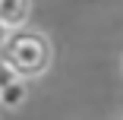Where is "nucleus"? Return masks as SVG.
I'll list each match as a JSON object with an SVG mask.
<instances>
[{
  "label": "nucleus",
  "instance_id": "obj_1",
  "mask_svg": "<svg viewBox=\"0 0 123 120\" xmlns=\"http://www.w3.org/2000/svg\"><path fill=\"white\" fill-rule=\"evenodd\" d=\"M0 63L10 66L13 73H19L29 82L47 76V69L54 66L51 35L41 32V29H32V25L3 32V41H0Z\"/></svg>",
  "mask_w": 123,
  "mask_h": 120
},
{
  "label": "nucleus",
  "instance_id": "obj_2",
  "mask_svg": "<svg viewBox=\"0 0 123 120\" xmlns=\"http://www.w3.org/2000/svg\"><path fill=\"white\" fill-rule=\"evenodd\" d=\"M25 101H29V79H22L19 73L0 63V107H3V114H16Z\"/></svg>",
  "mask_w": 123,
  "mask_h": 120
},
{
  "label": "nucleus",
  "instance_id": "obj_3",
  "mask_svg": "<svg viewBox=\"0 0 123 120\" xmlns=\"http://www.w3.org/2000/svg\"><path fill=\"white\" fill-rule=\"evenodd\" d=\"M32 16V0H0V29H25Z\"/></svg>",
  "mask_w": 123,
  "mask_h": 120
},
{
  "label": "nucleus",
  "instance_id": "obj_4",
  "mask_svg": "<svg viewBox=\"0 0 123 120\" xmlns=\"http://www.w3.org/2000/svg\"><path fill=\"white\" fill-rule=\"evenodd\" d=\"M120 120H123V117H120Z\"/></svg>",
  "mask_w": 123,
  "mask_h": 120
}]
</instances>
